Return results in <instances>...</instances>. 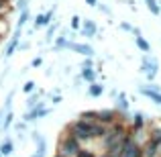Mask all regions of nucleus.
Masks as SVG:
<instances>
[{
	"mask_svg": "<svg viewBox=\"0 0 161 157\" xmlns=\"http://www.w3.org/2000/svg\"><path fill=\"white\" fill-rule=\"evenodd\" d=\"M92 126H94V122H88V121H84V118L78 116L71 122H67V126H65L63 133L69 135V137H74V139H78V141L84 145V143L92 141Z\"/></svg>",
	"mask_w": 161,
	"mask_h": 157,
	"instance_id": "obj_1",
	"label": "nucleus"
},
{
	"mask_svg": "<svg viewBox=\"0 0 161 157\" xmlns=\"http://www.w3.org/2000/svg\"><path fill=\"white\" fill-rule=\"evenodd\" d=\"M82 149H84V145L78 139H74V137L63 133L57 141V147H55V155H59V157H80Z\"/></svg>",
	"mask_w": 161,
	"mask_h": 157,
	"instance_id": "obj_2",
	"label": "nucleus"
},
{
	"mask_svg": "<svg viewBox=\"0 0 161 157\" xmlns=\"http://www.w3.org/2000/svg\"><path fill=\"white\" fill-rule=\"evenodd\" d=\"M139 71L143 74V78H145L147 82H155V78L159 76V61H157V57L151 55V53H145L141 57Z\"/></svg>",
	"mask_w": 161,
	"mask_h": 157,
	"instance_id": "obj_3",
	"label": "nucleus"
},
{
	"mask_svg": "<svg viewBox=\"0 0 161 157\" xmlns=\"http://www.w3.org/2000/svg\"><path fill=\"white\" fill-rule=\"evenodd\" d=\"M49 114H51V108H47V102H45V98H43L33 110H25L23 116H20V121L27 122V125H31V122H37L39 118L49 116Z\"/></svg>",
	"mask_w": 161,
	"mask_h": 157,
	"instance_id": "obj_4",
	"label": "nucleus"
},
{
	"mask_svg": "<svg viewBox=\"0 0 161 157\" xmlns=\"http://www.w3.org/2000/svg\"><path fill=\"white\" fill-rule=\"evenodd\" d=\"M137 90H139V94L145 96V98H149L153 104L161 106V86H159V84L149 82V84H143V86H139Z\"/></svg>",
	"mask_w": 161,
	"mask_h": 157,
	"instance_id": "obj_5",
	"label": "nucleus"
},
{
	"mask_svg": "<svg viewBox=\"0 0 161 157\" xmlns=\"http://www.w3.org/2000/svg\"><path fill=\"white\" fill-rule=\"evenodd\" d=\"M141 151H143V145H139V143L130 137V133H129V135H126V139L122 141V147H120L118 157H143Z\"/></svg>",
	"mask_w": 161,
	"mask_h": 157,
	"instance_id": "obj_6",
	"label": "nucleus"
},
{
	"mask_svg": "<svg viewBox=\"0 0 161 157\" xmlns=\"http://www.w3.org/2000/svg\"><path fill=\"white\" fill-rule=\"evenodd\" d=\"M78 33L84 39H92V37H96L100 33V29H98V25H96L94 19H82V27H80Z\"/></svg>",
	"mask_w": 161,
	"mask_h": 157,
	"instance_id": "obj_7",
	"label": "nucleus"
},
{
	"mask_svg": "<svg viewBox=\"0 0 161 157\" xmlns=\"http://www.w3.org/2000/svg\"><path fill=\"white\" fill-rule=\"evenodd\" d=\"M20 41H23V31H19V29H14V33H12V39L6 43V49H4V59H10L12 55L19 51V45Z\"/></svg>",
	"mask_w": 161,
	"mask_h": 157,
	"instance_id": "obj_8",
	"label": "nucleus"
},
{
	"mask_svg": "<svg viewBox=\"0 0 161 157\" xmlns=\"http://www.w3.org/2000/svg\"><path fill=\"white\" fill-rule=\"evenodd\" d=\"M147 125H149V116H147L145 112H135V114H130V122H129L130 133H135V131H145Z\"/></svg>",
	"mask_w": 161,
	"mask_h": 157,
	"instance_id": "obj_9",
	"label": "nucleus"
},
{
	"mask_svg": "<svg viewBox=\"0 0 161 157\" xmlns=\"http://www.w3.org/2000/svg\"><path fill=\"white\" fill-rule=\"evenodd\" d=\"M98 122L104 126H112L114 122H118V112L114 108H102L98 110Z\"/></svg>",
	"mask_w": 161,
	"mask_h": 157,
	"instance_id": "obj_10",
	"label": "nucleus"
},
{
	"mask_svg": "<svg viewBox=\"0 0 161 157\" xmlns=\"http://www.w3.org/2000/svg\"><path fill=\"white\" fill-rule=\"evenodd\" d=\"M69 51H75L78 55H84V57H94V47L90 43H78V41H71Z\"/></svg>",
	"mask_w": 161,
	"mask_h": 157,
	"instance_id": "obj_11",
	"label": "nucleus"
},
{
	"mask_svg": "<svg viewBox=\"0 0 161 157\" xmlns=\"http://www.w3.org/2000/svg\"><path fill=\"white\" fill-rule=\"evenodd\" d=\"M112 108L116 110L118 114H126V112H129V108H130L129 96H126L125 92H118V96L114 98V106H112Z\"/></svg>",
	"mask_w": 161,
	"mask_h": 157,
	"instance_id": "obj_12",
	"label": "nucleus"
},
{
	"mask_svg": "<svg viewBox=\"0 0 161 157\" xmlns=\"http://www.w3.org/2000/svg\"><path fill=\"white\" fill-rule=\"evenodd\" d=\"M45 96H47V92H43V90H35L33 94H29L27 100H25V110H33Z\"/></svg>",
	"mask_w": 161,
	"mask_h": 157,
	"instance_id": "obj_13",
	"label": "nucleus"
},
{
	"mask_svg": "<svg viewBox=\"0 0 161 157\" xmlns=\"http://www.w3.org/2000/svg\"><path fill=\"white\" fill-rule=\"evenodd\" d=\"M141 155H143V157H159V145L147 139V141L143 143V151H141Z\"/></svg>",
	"mask_w": 161,
	"mask_h": 157,
	"instance_id": "obj_14",
	"label": "nucleus"
},
{
	"mask_svg": "<svg viewBox=\"0 0 161 157\" xmlns=\"http://www.w3.org/2000/svg\"><path fill=\"white\" fill-rule=\"evenodd\" d=\"M98 71H96V67H90V70H80V78H82L84 84H94L98 82Z\"/></svg>",
	"mask_w": 161,
	"mask_h": 157,
	"instance_id": "obj_15",
	"label": "nucleus"
},
{
	"mask_svg": "<svg viewBox=\"0 0 161 157\" xmlns=\"http://www.w3.org/2000/svg\"><path fill=\"white\" fill-rule=\"evenodd\" d=\"M12 153H14V139L6 137L2 143H0V155L2 157H12Z\"/></svg>",
	"mask_w": 161,
	"mask_h": 157,
	"instance_id": "obj_16",
	"label": "nucleus"
},
{
	"mask_svg": "<svg viewBox=\"0 0 161 157\" xmlns=\"http://www.w3.org/2000/svg\"><path fill=\"white\" fill-rule=\"evenodd\" d=\"M104 90H106V88H104V84L100 82H94V84H88V96H90V98H100V96L104 94Z\"/></svg>",
	"mask_w": 161,
	"mask_h": 157,
	"instance_id": "obj_17",
	"label": "nucleus"
},
{
	"mask_svg": "<svg viewBox=\"0 0 161 157\" xmlns=\"http://www.w3.org/2000/svg\"><path fill=\"white\" fill-rule=\"evenodd\" d=\"M47 155V139H39V141L35 143V151H33L29 157H45Z\"/></svg>",
	"mask_w": 161,
	"mask_h": 157,
	"instance_id": "obj_18",
	"label": "nucleus"
},
{
	"mask_svg": "<svg viewBox=\"0 0 161 157\" xmlns=\"http://www.w3.org/2000/svg\"><path fill=\"white\" fill-rule=\"evenodd\" d=\"M49 25H51V20L47 19V14H45V12H39V14L35 16V20H33V29H47Z\"/></svg>",
	"mask_w": 161,
	"mask_h": 157,
	"instance_id": "obj_19",
	"label": "nucleus"
},
{
	"mask_svg": "<svg viewBox=\"0 0 161 157\" xmlns=\"http://www.w3.org/2000/svg\"><path fill=\"white\" fill-rule=\"evenodd\" d=\"M27 23H31V10H23V12H19V20H16V27L14 29H19V31H23L25 27H27Z\"/></svg>",
	"mask_w": 161,
	"mask_h": 157,
	"instance_id": "obj_20",
	"label": "nucleus"
},
{
	"mask_svg": "<svg viewBox=\"0 0 161 157\" xmlns=\"http://www.w3.org/2000/svg\"><path fill=\"white\" fill-rule=\"evenodd\" d=\"M135 45H137V49H139L143 55H145V53H151V43H149V41H147L143 35H141V37H135Z\"/></svg>",
	"mask_w": 161,
	"mask_h": 157,
	"instance_id": "obj_21",
	"label": "nucleus"
},
{
	"mask_svg": "<svg viewBox=\"0 0 161 157\" xmlns=\"http://www.w3.org/2000/svg\"><path fill=\"white\" fill-rule=\"evenodd\" d=\"M57 31H59V25L57 23H51L47 29H45V39L43 41H45V43H51L55 37H57Z\"/></svg>",
	"mask_w": 161,
	"mask_h": 157,
	"instance_id": "obj_22",
	"label": "nucleus"
},
{
	"mask_svg": "<svg viewBox=\"0 0 161 157\" xmlns=\"http://www.w3.org/2000/svg\"><path fill=\"white\" fill-rule=\"evenodd\" d=\"M14 112L12 110H6V114H4V121H2V131H8L12 125H14Z\"/></svg>",
	"mask_w": 161,
	"mask_h": 157,
	"instance_id": "obj_23",
	"label": "nucleus"
},
{
	"mask_svg": "<svg viewBox=\"0 0 161 157\" xmlns=\"http://www.w3.org/2000/svg\"><path fill=\"white\" fill-rule=\"evenodd\" d=\"M80 118H84L88 122H98V110H84L80 114Z\"/></svg>",
	"mask_w": 161,
	"mask_h": 157,
	"instance_id": "obj_24",
	"label": "nucleus"
},
{
	"mask_svg": "<svg viewBox=\"0 0 161 157\" xmlns=\"http://www.w3.org/2000/svg\"><path fill=\"white\" fill-rule=\"evenodd\" d=\"M145 4H147V8H149V12L153 16H159L161 14V6H159L157 0H145Z\"/></svg>",
	"mask_w": 161,
	"mask_h": 157,
	"instance_id": "obj_25",
	"label": "nucleus"
},
{
	"mask_svg": "<svg viewBox=\"0 0 161 157\" xmlns=\"http://www.w3.org/2000/svg\"><path fill=\"white\" fill-rule=\"evenodd\" d=\"M14 131H16V135H29V125L27 122H23V121H19V122H14Z\"/></svg>",
	"mask_w": 161,
	"mask_h": 157,
	"instance_id": "obj_26",
	"label": "nucleus"
},
{
	"mask_svg": "<svg viewBox=\"0 0 161 157\" xmlns=\"http://www.w3.org/2000/svg\"><path fill=\"white\" fill-rule=\"evenodd\" d=\"M80 27H82V16L74 14V16H71V20H69V29L75 33V31H80Z\"/></svg>",
	"mask_w": 161,
	"mask_h": 157,
	"instance_id": "obj_27",
	"label": "nucleus"
},
{
	"mask_svg": "<svg viewBox=\"0 0 161 157\" xmlns=\"http://www.w3.org/2000/svg\"><path fill=\"white\" fill-rule=\"evenodd\" d=\"M20 90H23V92H25V94H27V96H29V94H33V92H35V90H37V84H35V82H33V80H27V82H25V84H23V88H20Z\"/></svg>",
	"mask_w": 161,
	"mask_h": 157,
	"instance_id": "obj_28",
	"label": "nucleus"
},
{
	"mask_svg": "<svg viewBox=\"0 0 161 157\" xmlns=\"http://www.w3.org/2000/svg\"><path fill=\"white\" fill-rule=\"evenodd\" d=\"M14 94H16V90H14V88H12V90L6 94V100H4V110H10L12 100H14Z\"/></svg>",
	"mask_w": 161,
	"mask_h": 157,
	"instance_id": "obj_29",
	"label": "nucleus"
},
{
	"mask_svg": "<svg viewBox=\"0 0 161 157\" xmlns=\"http://www.w3.org/2000/svg\"><path fill=\"white\" fill-rule=\"evenodd\" d=\"M41 65H43V55H37V57H33L31 63H29V67H31V70H39Z\"/></svg>",
	"mask_w": 161,
	"mask_h": 157,
	"instance_id": "obj_30",
	"label": "nucleus"
},
{
	"mask_svg": "<svg viewBox=\"0 0 161 157\" xmlns=\"http://www.w3.org/2000/svg\"><path fill=\"white\" fill-rule=\"evenodd\" d=\"M94 67V57H84V61L80 63V70H90Z\"/></svg>",
	"mask_w": 161,
	"mask_h": 157,
	"instance_id": "obj_31",
	"label": "nucleus"
},
{
	"mask_svg": "<svg viewBox=\"0 0 161 157\" xmlns=\"http://www.w3.org/2000/svg\"><path fill=\"white\" fill-rule=\"evenodd\" d=\"M27 8H29V0H19V2H16V10L19 12L27 10Z\"/></svg>",
	"mask_w": 161,
	"mask_h": 157,
	"instance_id": "obj_32",
	"label": "nucleus"
},
{
	"mask_svg": "<svg viewBox=\"0 0 161 157\" xmlns=\"http://www.w3.org/2000/svg\"><path fill=\"white\" fill-rule=\"evenodd\" d=\"M29 135H31V141H33V143H37V141H39V139H43V135H41V133H39V131H37V129H33V131H31V133H29Z\"/></svg>",
	"mask_w": 161,
	"mask_h": 157,
	"instance_id": "obj_33",
	"label": "nucleus"
},
{
	"mask_svg": "<svg viewBox=\"0 0 161 157\" xmlns=\"http://www.w3.org/2000/svg\"><path fill=\"white\" fill-rule=\"evenodd\" d=\"M59 102H61V94H59V92L55 90L53 94H51V104H55V106H57Z\"/></svg>",
	"mask_w": 161,
	"mask_h": 157,
	"instance_id": "obj_34",
	"label": "nucleus"
},
{
	"mask_svg": "<svg viewBox=\"0 0 161 157\" xmlns=\"http://www.w3.org/2000/svg\"><path fill=\"white\" fill-rule=\"evenodd\" d=\"M118 27H120V31H125V33H133V25L130 23H120Z\"/></svg>",
	"mask_w": 161,
	"mask_h": 157,
	"instance_id": "obj_35",
	"label": "nucleus"
},
{
	"mask_svg": "<svg viewBox=\"0 0 161 157\" xmlns=\"http://www.w3.org/2000/svg\"><path fill=\"white\" fill-rule=\"evenodd\" d=\"M96 8H98L100 12H104V14H108V16L112 14V12H110V8H108V6H104V4H100V2H98V6H96Z\"/></svg>",
	"mask_w": 161,
	"mask_h": 157,
	"instance_id": "obj_36",
	"label": "nucleus"
},
{
	"mask_svg": "<svg viewBox=\"0 0 161 157\" xmlns=\"http://www.w3.org/2000/svg\"><path fill=\"white\" fill-rule=\"evenodd\" d=\"M80 157H96V153H94V151H88V149H82Z\"/></svg>",
	"mask_w": 161,
	"mask_h": 157,
	"instance_id": "obj_37",
	"label": "nucleus"
},
{
	"mask_svg": "<svg viewBox=\"0 0 161 157\" xmlns=\"http://www.w3.org/2000/svg\"><path fill=\"white\" fill-rule=\"evenodd\" d=\"M4 114H6V110L0 108V131H2V121H4Z\"/></svg>",
	"mask_w": 161,
	"mask_h": 157,
	"instance_id": "obj_38",
	"label": "nucleus"
},
{
	"mask_svg": "<svg viewBox=\"0 0 161 157\" xmlns=\"http://www.w3.org/2000/svg\"><path fill=\"white\" fill-rule=\"evenodd\" d=\"M86 4L92 6V8H96V6H98V0H86Z\"/></svg>",
	"mask_w": 161,
	"mask_h": 157,
	"instance_id": "obj_39",
	"label": "nucleus"
},
{
	"mask_svg": "<svg viewBox=\"0 0 161 157\" xmlns=\"http://www.w3.org/2000/svg\"><path fill=\"white\" fill-rule=\"evenodd\" d=\"M31 47V43H23V41H20V45H19V51H23V49H29Z\"/></svg>",
	"mask_w": 161,
	"mask_h": 157,
	"instance_id": "obj_40",
	"label": "nucleus"
},
{
	"mask_svg": "<svg viewBox=\"0 0 161 157\" xmlns=\"http://www.w3.org/2000/svg\"><path fill=\"white\" fill-rule=\"evenodd\" d=\"M159 157H161V145H159Z\"/></svg>",
	"mask_w": 161,
	"mask_h": 157,
	"instance_id": "obj_41",
	"label": "nucleus"
},
{
	"mask_svg": "<svg viewBox=\"0 0 161 157\" xmlns=\"http://www.w3.org/2000/svg\"><path fill=\"white\" fill-rule=\"evenodd\" d=\"M53 157H59V155H53Z\"/></svg>",
	"mask_w": 161,
	"mask_h": 157,
	"instance_id": "obj_42",
	"label": "nucleus"
},
{
	"mask_svg": "<svg viewBox=\"0 0 161 157\" xmlns=\"http://www.w3.org/2000/svg\"><path fill=\"white\" fill-rule=\"evenodd\" d=\"M143 2H145V0H143Z\"/></svg>",
	"mask_w": 161,
	"mask_h": 157,
	"instance_id": "obj_43",
	"label": "nucleus"
},
{
	"mask_svg": "<svg viewBox=\"0 0 161 157\" xmlns=\"http://www.w3.org/2000/svg\"><path fill=\"white\" fill-rule=\"evenodd\" d=\"M0 157H2V155H0Z\"/></svg>",
	"mask_w": 161,
	"mask_h": 157,
	"instance_id": "obj_44",
	"label": "nucleus"
}]
</instances>
